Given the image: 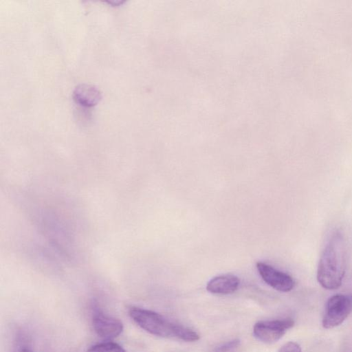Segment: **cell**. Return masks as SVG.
Here are the masks:
<instances>
[{
  "label": "cell",
  "mask_w": 352,
  "mask_h": 352,
  "mask_svg": "<svg viewBox=\"0 0 352 352\" xmlns=\"http://www.w3.org/2000/svg\"><path fill=\"white\" fill-rule=\"evenodd\" d=\"M92 325L96 333L107 340L117 338L124 329L120 320L104 314L99 309H96L93 313Z\"/></svg>",
  "instance_id": "5"
},
{
  "label": "cell",
  "mask_w": 352,
  "mask_h": 352,
  "mask_svg": "<svg viewBox=\"0 0 352 352\" xmlns=\"http://www.w3.org/2000/svg\"><path fill=\"white\" fill-rule=\"evenodd\" d=\"M74 100L85 107H93L101 99L100 91L94 86L80 85L74 91Z\"/></svg>",
  "instance_id": "8"
},
{
  "label": "cell",
  "mask_w": 352,
  "mask_h": 352,
  "mask_svg": "<svg viewBox=\"0 0 352 352\" xmlns=\"http://www.w3.org/2000/svg\"><path fill=\"white\" fill-rule=\"evenodd\" d=\"M294 325L291 318L262 320L254 325V336L265 343H273L280 340Z\"/></svg>",
  "instance_id": "4"
},
{
  "label": "cell",
  "mask_w": 352,
  "mask_h": 352,
  "mask_svg": "<svg viewBox=\"0 0 352 352\" xmlns=\"http://www.w3.org/2000/svg\"><path fill=\"white\" fill-rule=\"evenodd\" d=\"M278 352H301V349L296 342H288L282 346Z\"/></svg>",
  "instance_id": "12"
},
{
  "label": "cell",
  "mask_w": 352,
  "mask_h": 352,
  "mask_svg": "<svg viewBox=\"0 0 352 352\" xmlns=\"http://www.w3.org/2000/svg\"><path fill=\"white\" fill-rule=\"evenodd\" d=\"M256 268L263 280L278 291L287 292L291 291L295 285V282L291 276L267 264L258 262L256 263Z\"/></svg>",
  "instance_id": "6"
},
{
  "label": "cell",
  "mask_w": 352,
  "mask_h": 352,
  "mask_svg": "<svg viewBox=\"0 0 352 352\" xmlns=\"http://www.w3.org/2000/svg\"><path fill=\"white\" fill-rule=\"evenodd\" d=\"M346 264V244L344 235L335 232L327 242L320 255L317 280L324 289L339 288L342 283Z\"/></svg>",
  "instance_id": "1"
},
{
  "label": "cell",
  "mask_w": 352,
  "mask_h": 352,
  "mask_svg": "<svg viewBox=\"0 0 352 352\" xmlns=\"http://www.w3.org/2000/svg\"><path fill=\"white\" fill-rule=\"evenodd\" d=\"M12 352H34L25 338L18 337Z\"/></svg>",
  "instance_id": "11"
},
{
  "label": "cell",
  "mask_w": 352,
  "mask_h": 352,
  "mask_svg": "<svg viewBox=\"0 0 352 352\" xmlns=\"http://www.w3.org/2000/svg\"><path fill=\"white\" fill-rule=\"evenodd\" d=\"M240 345L239 339L228 341L217 346L214 352H236Z\"/></svg>",
  "instance_id": "10"
},
{
  "label": "cell",
  "mask_w": 352,
  "mask_h": 352,
  "mask_svg": "<svg viewBox=\"0 0 352 352\" xmlns=\"http://www.w3.org/2000/svg\"><path fill=\"white\" fill-rule=\"evenodd\" d=\"M352 311V296L336 294L329 298L322 318L324 329H333L340 325Z\"/></svg>",
  "instance_id": "3"
},
{
  "label": "cell",
  "mask_w": 352,
  "mask_h": 352,
  "mask_svg": "<svg viewBox=\"0 0 352 352\" xmlns=\"http://www.w3.org/2000/svg\"><path fill=\"white\" fill-rule=\"evenodd\" d=\"M129 314L140 327L152 335L185 342H195L199 339V335L193 329L172 322L155 311L132 307Z\"/></svg>",
  "instance_id": "2"
},
{
  "label": "cell",
  "mask_w": 352,
  "mask_h": 352,
  "mask_svg": "<svg viewBox=\"0 0 352 352\" xmlns=\"http://www.w3.org/2000/svg\"><path fill=\"white\" fill-rule=\"evenodd\" d=\"M87 352H126L119 344L107 341L91 346Z\"/></svg>",
  "instance_id": "9"
},
{
  "label": "cell",
  "mask_w": 352,
  "mask_h": 352,
  "mask_svg": "<svg viewBox=\"0 0 352 352\" xmlns=\"http://www.w3.org/2000/svg\"><path fill=\"white\" fill-rule=\"evenodd\" d=\"M239 285V279L232 274H224L212 278L206 289L215 294H229L234 292Z\"/></svg>",
  "instance_id": "7"
}]
</instances>
